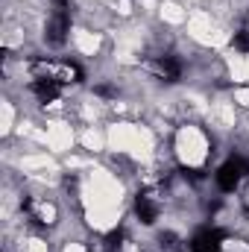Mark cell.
I'll use <instances>...</instances> for the list:
<instances>
[{"mask_svg":"<svg viewBox=\"0 0 249 252\" xmlns=\"http://www.w3.org/2000/svg\"><path fill=\"white\" fill-rule=\"evenodd\" d=\"M153 70L158 73V79H164V82H176V79L182 76V62H179L176 56H161L158 62L153 64Z\"/></svg>","mask_w":249,"mask_h":252,"instance_id":"cell-5","label":"cell"},{"mask_svg":"<svg viewBox=\"0 0 249 252\" xmlns=\"http://www.w3.org/2000/svg\"><path fill=\"white\" fill-rule=\"evenodd\" d=\"M232 44H235L238 50H244V53H249V30H241V32H235Z\"/></svg>","mask_w":249,"mask_h":252,"instance_id":"cell-8","label":"cell"},{"mask_svg":"<svg viewBox=\"0 0 249 252\" xmlns=\"http://www.w3.org/2000/svg\"><path fill=\"white\" fill-rule=\"evenodd\" d=\"M59 79L56 76H35V82H32V94L41 100V103H53L56 97H59Z\"/></svg>","mask_w":249,"mask_h":252,"instance_id":"cell-4","label":"cell"},{"mask_svg":"<svg viewBox=\"0 0 249 252\" xmlns=\"http://www.w3.org/2000/svg\"><path fill=\"white\" fill-rule=\"evenodd\" d=\"M67 32H70V15H67V12H53V18L47 21V30H44L47 44L62 47L64 38H67Z\"/></svg>","mask_w":249,"mask_h":252,"instance_id":"cell-2","label":"cell"},{"mask_svg":"<svg viewBox=\"0 0 249 252\" xmlns=\"http://www.w3.org/2000/svg\"><path fill=\"white\" fill-rule=\"evenodd\" d=\"M97 94H100V97H112V94H115V91H112V88H109V85H97Z\"/></svg>","mask_w":249,"mask_h":252,"instance_id":"cell-10","label":"cell"},{"mask_svg":"<svg viewBox=\"0 0 249 252\" xmlns=\"http://www.w3.org/2000/svg\"><path fill=\"white\" fill-rule=\"evenodd\" d=\"M135 214H138V220H141L144 226H153L156 217H158V208H156V202H153L147 193H141V196L135 199Z\"/></svg>","mask_w":249,"mask_h":252,"instance_id":"cell-6","label":"cell"},{"mask_svg":"<svg viewBox=\"0 0 249 252\" xmlns=\"http://www.w3.org/2000/svg\"><path fill=\"white\" fill-rule=\"evenodd\" d=\"M161 247H164L167 252H182V241H179L176 235L167 232V235H161Z\"/></svg>","mask_w":249,"mask_h":252,"instance_id":"cell-7","label":"cell"},{"mask_svg":"<svg viewBox=\"0 0 249 252\" xmlns=\"http://www.w3.org/2000/svg\"><path fill=\"white\" fill-rule=\"evenodd\" d=\"M106 241H109V247H118V244L124 241V229H115V232H112V235H109Z\"/></svg>","mask_w":249,"mask_h":252,"instance_id":"cell-9","label":"cell"},{"mask_svg":"<svg viewBox=\"0 0 249 252\" xmlns=\"http://www.w3.org/2000/svg\"><path fill=\"white\" fill-rule=\"evenodd\" d=\"M244 173H247V161H244V158H229V161H223V167L217 170V185L223 190H235L241 185Z\"/></svg>","mask_w":249,"mask_h":252,"instance_id":"cell-1","label":"cell"},{"mask_svg":"<svg viewBox=\"0 0 249 252\" xmlns=\"http://www.w3.org/2000/svg\"><path fill=\"white\" fill-rule=\"evenodd\" d=\"M220 244H223V232L220 229H202V232L193 235L190 250L193 252H220Z\"/></svg>","mask_w":249,"mask_h":252,"instance_id":"cell-3","label":"cell"}]
</instances>
